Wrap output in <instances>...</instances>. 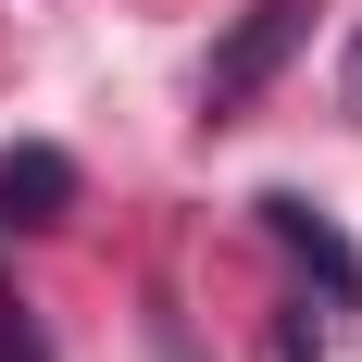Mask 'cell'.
Returning a JSON list of instances; mask_svg holds the SVG:
<instances>
[{
  "label": "cell",
  "instance_id": "cell-1",
  "mask_svg": "<svg viewBox=\"0 0 362 362\" xmlns=\"http://www.w3.org/2000/svg\"><path fill=\"white\" fill-rule=\"evenodd\" d=\"M300 37H313V0H250V13L213 37V63H200V112H250Z\"/></svg>",
  "mask_w": 362,
  "mask_h": 362
},
{
  "label": "cell",
  "instance_id": "cell-5",
  "mask_svg": "<svg viewBox=\"0 0 362 362\" xmlns=\"http://www.w3.org/2000/svg\"><path fill=\"white\" fill-rule=\"evenodd\" d=\"M350 112H362V37H350Z\"/></svg>",
  "mask_w": 362,
  "mask_h": 362
},
{
  "label": "cell",
  "instance_id": "cell-2",
  "mask_svg": "<svg viewBox=\"0 0 362 362\" xmlns=\"http://www.w3.org/2000/svg\"><path fill=\"white\" fill-rule=\"evenodd\" d=\"M250 213H262V238H275L288 262H313V275H325V300H362V250L337 238L325 213H313V200H300V187H262Z\"/></svg>",
  "mask_w": 362,
  "mask_h": 362
},
{
  "label": "cell",
  "instance_id": "cell-4",
  "mask_svg": "<svg viewBox=\"0 0 362 362\" xmlns=\"http://www.w3.org/2000/svg\"><path fill=\"white\" fill-rule=\"evenodd\" d=\"M0 362H50V337H37L25 313H13V300H0Z\"/></svg>",
  "mask_w": 362,
  "mask_h": 362
},
{
  "label": "cell",
  "instance_id": "cell-3",
  "mask_svg": "<svg viewBox=\"0 0 362 362\" xmlns=\"http://www.w3.org/2000/svg\"><path fill=\"white\" fill-rule=\"evenodd\" d=\"M75 213V163L50 138H25V150H0V225H63Z\"/></svg>",
  "mask_w": 362,
  "mask_h": 362
}]
</instances>
